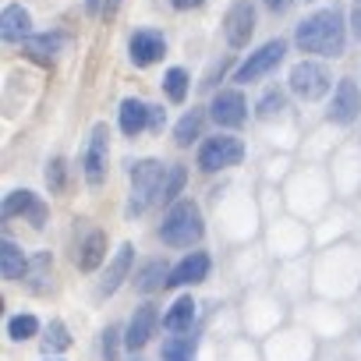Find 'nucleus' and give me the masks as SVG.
I'll return each mask as SVG.
<instances>
[{
	"mask_svg": "<svg viewBox=\"0 0 361 361\" xmlns=\"http://www.w3.org/2000/svg\"><path fill=\"white\" fill-rule=\"evenodd\" d=\"M283 54H287V43L283 39H273V43H266L259 54H252L241 68H238V75H234V82H241V85H248V82H259L262 75H269L280 61H283Z\"/></svg>",
	"mask_w": 361,
	"mask_h": 361,
	"instance_id": "6",
	"label": "nucleus"
},
{
	"mask_svg": "<svg viewBox=\"0 0 361 361\" xmlns=\"http://www.w3.org/2000/svg\"><path fill=\"white\" fill-rule=\"evenodd\" d=\"M103 357L117 361V326H106V333H103Z\"/></svg>",
	"mask_w": 361,
	"mask_h": 361,
	"instance_id": "32",
	"label": "nucleus"
},
{
	"mask_svg": "<svg viewBox=\"0 0 361 361\" xmlns=\"http://www.w3.org/2000/svg\"><path fill=\"white\" fill-rule=\"evenodd\" d=\"M166 173L170 166H163L159 159H142L131 166V199H128V216H142L152 202L163 199L166 188Z\"/></svg>",
	"mask_w": 361,
	"mask_h": 361,
	"instance_id": "2",
	"label": "nucleus"
},
{
	"mask_svg": "<svg viewBox=\"0 0 361 361\" xmlns=\"http://www.w3.org/2000/svg\"><path fill=\"white\" fill-rule=\"evenodd\" d=\"M166 280H170V269H166V262H149V266L138 273L135 287H138L142 294H152V290H163V287H166Z\"/></svg>",
	"mask_w": 361,
	"mask_h": 361,
	"instance_id": "22",
	"label": "nucleus"
},
{
	"mask_svg": "<svg viewBox=\"0 0 361 361\" xmlns=\"http://www.w3.org/2000/svg\"><path fill=\"white\" fill-rule=\"evenodd\" d=\"M25 269H29V259L22 255V248L15 241H4V248H0V273H4V280H18L22 283Z\"/></svg>",
	"mask_w": 361,
	"mask_h": 361,
	"instance_id": "20",
	"label": "nucleus"
},
{
	"mask_svg": "<svg viewBox=\"0 0 361 361\" xmlns=\"http://www.w3.org/2000/svg\"><path fill=\"white\" fill-rule=\"evenodd\" d=\"M47 185H50V192L54 195H61L64 192V159L57 156V159H50V166H47Z\"/></svg>",
	"mask_w": 361,
	"mask_h": 361,
	"instance_id": "31",
	"label": "nucleus"
},
{
	"mask_svg": "<svg viewBox=\"0 0 361 361\" xmlns=\"http://www.w3.org/2000/svg\"><path fill=\"white\" fill-rule=\"evenodd\" d=\"M290 4H294V0H266V8H269V11H276V15H280V11H287Z\"/></svg>",
	"mask_w": 361,
	"mask_h": 361,
	"instance_id": "35",
	"label": "nucleus"
},
{
	"mask_svg": "<svg viewBox=\"0 0 361 361\" xmlns=\"http://www.w3.org/2000/svg\"><path fill=\"white\" fill-rule=\"evenodd\" d=\"M128 50H131L135 68H149V64H156L166 54V39L159 32H152V29H142V32L131 36V47Z\"/></svg>",
	"mask_w": 361,
	"mask_h": 361,
	"instance_id": "10",
	"label": "nucleus"
},
{
	"mask_svg": "<svg viewBox=\"0 0 361 361\" xmlns=\"http://www.w3.org/2000/svg\"><path fill=\"white\" fill-rule=\"evenodd\" d=\"M290 89L305 99V103H315L329 92V71L315 61H301L294 71H290Z\"/></svg>",
	"mask_w": 361,
	"mask_h": 361,
	"instance_id": "5",
	"label": "nucleus"
},
{
	"mask_svg": "<svg viewBox=\"0 0 361 361\" xmlns=\"http://www.w3.org/2000/svg\"><path fill=\"white\" fill-rule=\"evenodd\" d=\"M142 128H149V106L142 99H124L121 103V131L135 138Z\"/></svg>",
	"mask_w": 361,
	"mask_h": 361,
	"instance_id": "19",
	"label": "nucleus"
},
{
	"mask_svg": "<svg viewBox=\"0 0 361 361\" xmlns=\"http://www.w3.org/2000/svg\"><path fill=\"white\" fill-rule=\"evenodd\" d=\"M106 149H110V131L106 124H96L85 145V180L89 185H103L106 180Z\"/></svg>",
	"mask_w": 361,
	"mask_h": 361,
	"instance_id": "8",
	"label": "nucleus"
},
{
	"mask_svg": "<svg viewBox=\"0 0 361 361\" xmlns=\"http://www.w3.org/2000/svg\"><path fill=\"white\" fill-rule=\"evenodd\" d=\"M245 110L248 106H245V96L238 89H224L213 99V121L224 124V128H241L245 124Z\"/></svg>",
	"mask_w": 361,
	"mask_h": 361,
	"instance_id": "11",
	"label": "nucleus"
},
{
	"mask_svg": "<svg viewBox=\"0 0 361 361\" xmlns=\"http://www.w3.org/2000/svg\"><path fill=\"white\" fill-rule=\"evenodd\" d=\"M241 159H245V145L234 135H216V138L202 142V149H199V166L206 173L224 170V166H238Z\"/></svg>",
	"mask_w": 361,
	"mask_h": 361,
	"instance_id": "4",
	"label": "nucleus"
},
{
	"mask_svg": "<svg viewBox=\"0 0 361 361\" xmlns=\"http://www.w3.org/2000/svg\"><path fill=\"white\" fill-rule=\"evenodd\" d=\"M170 4L177 8V11H192V8H199L202 0H170Z\"/></svg>",
	"mask_w": 361,
	"mask_h": 361,
	"instance_id": "36",
	"label": "nucleus"
},
{
	"mask_svg": "<svg viewBox=\"0 0 361 361\" xmlns=\"http://www.w3.org/2000/svg\"><path fill=\"white\" fill-rule=\"evenodd\" d=\"M36 61H54L61 50H64V36L61 32H50V36H36V39H29V47H25Z\"/></svg>",
	"mask_w": 361,
	"mask_h": 361,
	"instance_id": "23",
	"label": "nucleus"
},
{
	"mask_svg": "<svg viewBox=\"0 0 361 361\" xmlns=\"http://www.w3.org/2000/svg\"><path fill=\"white\" fill-rule=\"evenodd\" d=\"M192 322H195V301H192V298H177V301L170 305V312L163 315V326H166L170 333H188Z\"/></svg>",
	"mask_w": 361,
	"mask_h": 361,
	"instance_id": "18",
	"label": "nucleus"
},
{
	"mask_svg": "<svg viewBox=\"0 0 361 361\" xmlns=\"http://www.w3.org/2000/svg\"><path fill=\"white\" fill-rule=\"evenodd\" d=\"M39 333V319L36 315H15L11 322H8V336L11 340H29V336H36Z\"/></svg>",
	"mask_w": 361,
	"mask_h": 361,
	"instance_id": "28",
	"label": "nucleus"
},
{
	"mask_svg": "<svg viewBox=\"0 0 361 361\" xmlns=\"http://www.w3.org/2000/svg\"><path fill=\"white\" fill-rule=\"evenodd\" d=\"M29 32H32V15L22 4H8L4 18H0V36H4V43H22Z\"/></svg>",
	"mask_w": 361,
	"mask_h": 361,
	"instance_id": "14",
	"label": "nucleus"
},
{
	"mask_svg": "<svg viewBox=\"0 0 361 361\" xmlns=\"http://www.w3.org/2000/svg\"><path fill=\"white\" fill-rule=\"evenodd\" d=\"M354 32H357V39H361V0L354 4Z\"/></svg>",
	"mask_w": 361,
	"mask_h": 361,
	"instance_id": "38",
	"label": "nucleus"
},
{
	"mask_svg": "<svg viewBox=\"0 0 361 361\" xmlns=\"http://www.w3.org/2000/svg\"><path fill=\"white\" fill-rule=\"evenodd\" d=\"M103 255H106V234L103 231H89V238L78 245V252H75V262H78V269L82 273H92L99 262H103Z\"/></svg>",
	"mask_w": 361,
	"mask_h": 361,
	"instance_id": "15",
	"label": "nucleus"
},
{
	"mask_svg": "<svg viewBox=\"0 0 361 361\" xmlns=\"http://www.w3.org/2000/svg\"><path fill=\"white\" fill-rule=\"evenodd\" d=\"M298 47L305 54H322V57H340L343 54V15L336 8H326V11H315L308 15L298 32H294Z\"/></svg>",
	"mask_w": 361,
	"mask_h": 361,
	"instance_id": "1",
	"label": "nucleus"
},
{
	"mask_svg": "<svg viewBox=\"0 0 361 361\" xmlns=\"http://www.w3.org/2000/svg\"><path fill=\"white\" fill-rule=\"evenodd\" d=\"M163 121H166V114H163L159 106H149V128H152V131H159V128H163Z\"/></svg>",
	"mask_w": 361,
	"mask_h": 361,
	"instance_id": "34",
	"label": "nucleus"
},
{
	"mask_svg": "<svg viewBox=\"0 0 361 361\" xmlns=\"http://www.w3.org/2000/svg\"><path fill=\"white\" fill-rule=\"evenodd\" d=\"M357 114H361V92H357V85H354L350 78H343V82L336 85V92H333L329 121H333V124H350V121H357Z\"/></svg>",
	"mask_w": 361,
	"mask_h": 361,
	"instance_id": "9",
	"label": "nucleus"
},
{
	"mask_svg": "<svg viewBox=\"0 0 361 361\" xmlns=\"http://www.w3.org/2000/svg\"><path fill=\"white\" fill-rule=\"evenodd\" d=\"M163 361H195V336H170L163 343Z\"/></svg>",
	"mask_w": 361,
	"mask_h": 361,
	"instance_id": "24",
	"label": "nucleus"
},
{
	"mask_svg": "<svg viewBox=\"0 0 361 361\" xmlns=\"http://www.w3.org/2000/svg\"><path fill=\"white\" fill-rule=\"evenodd\" d=\"M202 121H206V114H202L199 106H192L185 117H180V124L173 128V142H177L180 149H185V145H192V142L202 135Z\"/></svg>",
	"mask_w": 361,
	"mask_h": 361,
	"instance_id": "21",
	"label": "nucleus"
},
{
	"mask_svg": "<svg viewBox=\"0 0 361 361\" xmlns=\"http://www.w3.org/2000/svg\"><path fill=\"white\" fill-rule=\"evenodd\" d=\"M32 202H36L32 192H11V195L4 199V220H11V216H25V213L32 209Z\"/></svg>",
	"mask_w": 361,
	"mask_h": 361,
	"instance_id": "27",
	"label": "nucleus"
},
{
	"mask_svg": "<svg viewBox=\"0 0 361 361\" xmlns=\"http://www.w3.org/2000/svg\"><path fill=\"white\" fill-rule=\"evenodd\" d=\"M25 216L32 220V227H43V224H47V206H43V202L36 199V202H32V209H29Z\"/></svg>",
	"mask_w": 361,
	"mask_h": 361,
	"instance_id": "33",
	"label": "nucleus"
},
{
	"mask_svg": "<svg viewBox=\"0 0 361 361\" xmlns=\"http://www.w3.org/2000/svg\"><path fill=\"white\" fill-rule=\"evenodd\" d=\"M103 4H106V0H85V8H89V15H103Z\"/></svg>",
	"mask_w": 361,
	"mask_h": 361,
	"instance_id": "37",
	"label": "nucleus"
},
{
	"mask_svg": "<svg viewBox=\"0 0 361 361\" xmlns=\"http://www.w3.org/2000/svg\"><path fill=\"white\" fill-rule=\"evenodd\" d=\"M71 347V336H68V326L61 322V319H54L50 326H47V336H43V350L50 354V350H68Z\"/></svg>",
	"mask_w": 361,
	"mask_h": 361,
	"instance_id": "26",
	"label": "nucleus"
},
{
	"mask_svg": "<svg viewBox=\"0 0 361 361\" xmlns=\"http://www.w3.org/2000/svg\"><path fill=\"white\" fill-rule=\"evenodd\" d=\"M50 252H39L36 259H29V269H25V276H22V283H25V290H32V294H47L50 290Z\"/></svg>",
	"mask_w": 361,
	"mask_h": 361,
	"instance_id": "17",
	"label": "nucleus"
},
{
	"mask_svg": "<svg viewBox=\"0 0 361 361\" xmlns=\"http://www.w3.org/2000/svg\"><path fill=\"white\" fill-rule=\"evenodd\" d=\"M117 8H121V0H106V4H103V18H110Z\"/></svg>",
	"mask_w": 361,
	"mask_h": 361,
	"instance_id": "39",
	"label": "nucleus"
},
{
	"mask_svg": "<svg viewBox=\"0 0 361 361\" xmlns=\"http://www.w3.org/2000/svg\"><path fill=\"white\" fill-rule=\"evenodd\" d=\"M224 32H227V43L234 50L248 47V39L255 32V8H252V0H234V8L224 18Z\"/></svg>",
	"mask_w": 361,
	"mask_h": 361,
	"instance_id": "7",
	"label": "nucleus"
},
{
	"mask_svg": "<svg viewBox=\"0 0 361 361\" xmlns=\"http://www.w3.org/2000/svg\"><path fill=\"white\" fill-rule=\"evenodd\" d=\"M202 213H199V206L195 202H188V199H180V202H173L170 206V213H166V220H163V227H159V238H163V245H170V248H192L199 238H202Z\"/></svg>",
	"mask_w": 361,
	"mask_h": 361,
	"instance_id": "3",
	"label": "nucleus"
},
{
	"mask_svg": "<svg viewBox=\"0 0 361 361\" xmlns=\"http://www.w3.org/2000/svg\"><path fill=\"white\" fill-rule=\"evenodd\" d=\"M131 255H135L131 245H121V248H117L114 262L106 266V273H103V280H99V294H114V290L124 283V276H128V269H131Z\"/></svg>",
	"mask_w": 361,
	"mask_h": 361,
	"instance_id": "16",
	"label": "nucleus"
},
{
	"mask_svg": "<svg viewBox=\"0 0 361 361\" xmlns=\"http://www.w3.org/2000/svg\"><path fill=\"white\" fill-rule=\"evenodd\" d=\"M283 106H287L283 92H266V96L259 99V121H273V117H276Z\"/></svg>",
	"mask_w": 361,
	"mask_h": 361,
	"instance_id": "29",
	"label": "nucleus"
},
{
	"mask_svg": "<svg viewBox=\"0 0 361 361\" xmlns=\"http://www.w3.org/2000/svg\"><path fill=\"white\" fill-rule=\"evenodd\" d=\"M163 89H166L170 103H185V96H188V75L180 71V68H170L163 75Z\"/></svg>",
	"mask_w": 361,
	"mask_h": 361,
	"instance_id": "25",
	"label": "nucleus"
},
{
	"mask_svg": "<svg viewBox=\"0 0 361 361\" xmlns=\"http://www.w3.org/2000/svg\"><path fill=\"white\" fill-rule=\"evenodd\" d=\"M156 322H159L156 305H142V308L131 315V322H128V336H124V343H128L131 350L145 347V343H149V336L156 333Z\"/></svg>",
	"mask_w": 361,
	"mask_h": 361,
	"instance_id": "13",
	"label": "nucleus"
},
{
	"mask_svg": "<svg viewBox=\"0 0 361 361\" xmlns=\"http://www.w3.org/2000/svg\"><path fill=\"white\" fill-rule=\"evenodd\" d=\"M209 276V255H202V252H192L185 262H177L173 269H170V280H166V287H188V283H202Z\"/></svg>",
	"mask_w": 361,
	"mask_h": 361,
	"instance_id": "12",
	"label": "nucleus"
},
{
	"mask_svg": "<svg viewBox=\"0 0 361 361\" xmlns=\"http://www.w3.org/2000/svg\"><path fill=\"white\" fill-rule=\"evenodd\" d=\"M185 166H170V173H166V188H163V202H170V199H177L180 195V188H185Z\"/></svg>",
	"mask_w": 361,
	"mask_h": 361,
	"instance_id": "30",
	"label": "nucleus"
}]
</instances>
